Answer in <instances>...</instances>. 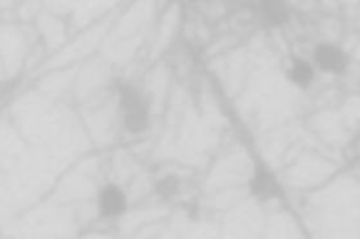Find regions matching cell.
Listing matches in <instances>:
<instances>
[{
	"label": "cell",
	"mask_w": 360,
	"mask_h": 239,
	"mask_svg": "<svg viewBox=\"0 0 360 239\" xmlns=\"http://www.w3.org/2000/svg\"><path fill=\"white\" fill-rule=\"evenodd\" d=\"M121 103L124 110L127 111V117H125L127 127L134 132L142 131L146 127L148 117H146V110L143 107V103L138 97L136 91H134L129 87L124 89L121 96Z\"/></svg>",
	"instance_id": "1"
},
{
	"label": "cell",
	"mask_w": 360,
	"mask_h": 239,
	"mask_svg": "<svg viewBox=\"0 0 360 239\" xmlns=\"http://www.w3.org/2000/svg\"><path fill=\"white\" fill-rule=\"evenodd\" d=\"M315 59L318 65L325 69V70H332V72H340L345 67V58L342 52L338 48L329 46V45H322L316 49Z\"/></svg>",
	"instance_id": "2"
},
{
	"label": "cell",
	"mask_w": 360,
	"mask_h": 239,
	"mask_svg": "<svg viewBox=\"0 0 360 239\" xmlns=\"http://www.w3.org/2000/svg\"><path fill=\"white\" fill-rule=\"evenodd\" d=\"M100 207L105 215H117L124 211L125 200L122 193L115 187H108L101 193Z\"/></svg>",
	"instance_id": "3"
},
{
	"label": "cell",
	"mask_w": 360,
	"mask_h": 239,
	"mask_svg": "<svg viewBox=\"0 0 360 239\" xmlns=\"http://www.w3.org/2000/svg\"><path fill=\"white\" fill-rule=\"evenodd\" d=\"M252 187L256 194L266 195V197H271V195H276L280 193L276 180L264 169H257L256 176L252 181Z\"/></svg>",
	"instance_id": "4"
},
{
	"label": "cell",
	"mask_w": 360,
	"mask_h": 239,
	"mask_svg": "<svg viewBox=\"0 0 360 239\" xmlns=\"http://www.w3.org/2000/svg\"><path fill=\"white\" fill-rule=\"evenodd\" d=\"M263 6V13L267 17V20L273 24H281L287 18V11L280 1H266L262 3Z\"/></svg>",
	"instance_id": "5"
},
{
	"label": "cell",
	"mask_w": 360,
	"mask_h": 239,
	"mask_svg": "<svg viewBox=\"0 0 360 239\" xmlns=\"http://www.w3.org/2000/svg\"><path fill=\"white\" fill-rule=\"evenodd\" d=\"M291 77L301 86L308 84V82L312 77V70L308 63L305 62H297L291 70Z\"/></svg>",
	"instance_id": "6"
},
{
	"label": "cell",
	"mask_w": 360,
	"mask_h": 239,
	"mask_svg": "<svg viewBox=\"0 0 360 239\" xmlns=\"http://www.w3.org/2000/svg\"><path fill=\"white\" fill-rule=\"evenodd\" d=\"M176 188H177V181H176L173 177L165 179L163 181H160V183L158 184V191H159L162 195H165V197L172 195V194L176 191Z\"/></svg>",
	"instance_id": "7"
}]
</instances>
